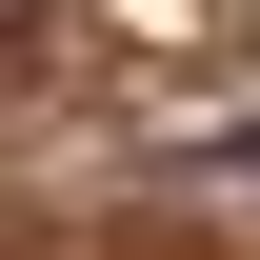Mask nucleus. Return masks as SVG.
Wrapping results in <instances>:
<instances>
[{
    "label": "nucleus",
    "instance_id": "1",
    "mask_svg": "<svg viewBox=\"0 0 260 260\" xmlns=\"http://www.w3.org/2000/svg\"><path fill=\"white\" fill-rule=\"evenodd\" d=\"M200 180H260V140H200Z\"/></svg>",
    "mask_w": 260,
    "mask_h": 260
},
{
    "label": "nucleus",
    "instance_id": "2",
    "mask_svg": "<svg viewBox=\"0 0 260 260\" xmlns=\"http://www.w3.org/2000/svg\"><path fill=\"white\" fill-rule=\"evenodd\" d=\"M0 20H40V0H0Z\"/></svg>",
    "mask_w": 260,
    "mask_h": 260
}]
</instances>
